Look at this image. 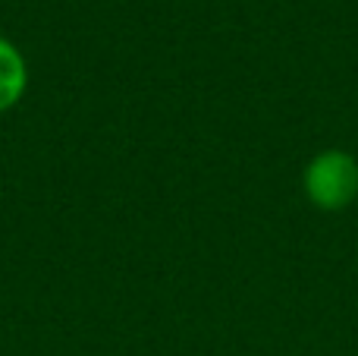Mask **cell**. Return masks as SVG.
Here are the masks:
<instances>
[{
  "mask_svg": "<svg viewBox=\"0 0 358 356\" xmlns=\"http://www.w3.org/2000/svg\"><path fill=\"white\" fill-rule=\"evenodd\" d=\"M302 193L317 212H346L358 199V158L346 149H324L302 170Z\"/></svg>",
  "mask_w": 358,
  "mask_h": 356,
  "instance_id": "1",
  "label": "cell"
},
{
  "mask_svg": "<svg viewBox=\"0 0 358 356\" xmlns=\"http://www.w3.org/2000/svg\"><path fill=\"white\" fill-rule=\"evenodd\" d=\"M29 60L16 41L0 35V114L13 111L29 92Z\"/></svg>",
  "mask_w": 358,
  "mask_h": 356,
  "instance_id": "2",
  "label": "cell"
}]
</instances>
